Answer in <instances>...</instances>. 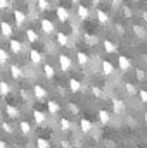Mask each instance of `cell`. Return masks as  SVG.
Segmentation results:
<instances>
[{"mask_svg": "<svg viewBox=\"0 0 147 148\" xmlns=\"http://www.w3.org/2000/svg\"><path fill=\"white\" fill-rule=\"evenodd\" d=\"M40 29H42L45 35H54V33H55V24H54V21L43 17V19H40Z\"/></svg>", "mask_w": 147, "mask_h": 148, "instance_id": "obj_1", "label": "cell"}, {"mask_svg": "<svg viewBox=\"0 0 147 148\" xmlns=\"http://www.w3.org/2000/svg\"><path fill=\"white\" fill-rule=\"evenodd\" d=\"M59 66H61L62 73H68L73 67V59L69 55H59Z\"/></svg>", "mask_w": 147, "mask_h": 148, "instance_id": "obj_2", "label": "cell"}, {"mask_svg": "<svg viewBox=\"0 0 147 148\" xmlns=\"http://www.w3.org/2000/svg\"><path fill=\"white\" fill-rule=\"evenodd\" d=\"M9 47H10V52H12L14 55H19V53H23V50H24V47H26V45H23L19 40L12 38V40L9 41Z\"/></svg>", "mask_w": 147, "mask_h": 148, "instance_id": "obj_3", "label": "cell"}, {"mask_svg": "<svg viewBox=\"0 0 147 148\" xmlns=\"http://www.w3.org/2000/svg\"><path fill=\"white\" fill-rule=\"evenodd\" d=\"M55 16H57V19H59L61 23H68V21H69V10H68L64 5H59V7L55 9Z\"/></svg>", "mask_w": 147, "mask_h": 148, "instance_id": "obj_4", "label": "cell"}, {"mask_svg": "<svg viewBox=\"0 0 147 148\" xmlns=\"http://www.w3.org/2000/svg\"><path fill=\"white\" fill-rule=\"evenodd\" d=\"M118 66H119V69H121L123 73H126V71L132 69V62H130V59H128L126 55H119V57H118Z\"/></svg>", "mask_w": 147, "mask_h": 148, "instance_id": "obj_5", "label": "cell"}, {"mask_svg": "<svg viewBox=\"0 0 147 148\" xmlns=\"http://www.w3.org/2000/svg\"><path fill=\"white\" fill-rule=\"evenodd\" d=\"M76 16H78L80 21H87V19H90V9L85 7V5H78V9H76Z\"/></svg>", "mask_w": 147, "mask_h": 148, "instance_id": "obj_6", "label": "cell"}, {"mask_svg": "<svg viewBox=\"0 0 147 148\" xmlns=\"http://www.w3.org/2000/svg\"><path fill=\"white\" fill-rule=\"evenodd\" d=\"M33 97L37 100H45L47 98V90L42 86V84H35L33 86Z\"/></svg>", "mask_w": 147, "mask_h": 148, "instance_id": "obj_7", "label": "cell"}, {"mask_svg": "<svg viewBox=\"0 0 147 148\" xmlns=\"http://www.w3.org/2000/svg\"><path fill=\"white\" fill-rule=\"evenodd\" d=\"M0 31H2V36L3 38H10L14 29H12V24H10V23L2 21V23H0Z\"/></svg>", "mask_w": 147, "mask_h": 148, "instance_id": "obj_8", "label": "cell"}, {"mask_svg": "<svg viewBox=\"0 0 147 148\" xmlns=\"http://www.w3.org/2000/svg\"><path fill=\"white\" fill-rule=\"evenodd\" d=\"M125 102L123 100H119V98H114L112 100V112L114 114H118V115H121V114H125Z\"/></svg>", "mask_w": 147, "mask_h": 148, "instance_id": "obj_9", "label": "cell"}, {"mask_svg": "<svg viewBox=\"0 0 147 148\" xmlns=\"http://www.w3.org/2000/svg\"><path fill=\"white\" fill-rule=\"evenodd\" d=\"M30 60H31V64H35V66L42 64V62H43V53H40L35 48H31V50H30Z\"/></svg>", "mask_w": 147, "mask_h": 148, "instance_id": "obj_10", "label": "cell"}, {"mask_svg": "<svg viewBox=\"0 0 147 148\" xmlns=\"http://www.w3.org/2000/svg\"><path fill=\"white\" fill-rule=\"evenodd\" d=\"M95 17H97V21L101 23V24H107L109 23V14L106 12V10H102V9H97L95 10Z\"/></svg>", "mask_w": 147, "mask_h": 148, "instance_id": "obj_11", "label": "cell"}, {"mask_svg": "<svg viewBox=\"0 0 147 148\" xmlns=\"http://www.w3.org/2000/svg\"><path fill=\"white\" fill-rule=\"evenodd\" d=\"M9 69H10V74H12V77H14V79H21V77L24 76V71H23L17 64H10V67H9Z\"/></svg>", "mask_w": 147, "mask_h": 148, "instance_id": "obj_12", "label": "cell"}, {"mask_svg": "<svg viewBox=\"0 0 147 148\" xmlns=\"http://www.w3.org/2000/svg\"><path fill=\"white\" fill-rule=\"evenodd\" d=\"M12 16H14V19H16V24H17V26H23V24H24L26 14H24L23 10H17V9H16V10L12 12Z\"/></svg>", "mask_w": 147, "mask_h": 148, "instance_id": "obj_13", "label": "cell"}, {"mask_svg": "<svg viewBox=\"0 0 147 148\" xmlns=\"http://www.w3.org/2000/svg\"><path fill=\"white\" fill-rule=\"evenodd\" d=\"M57 43L59 47H69V36L64 31H57Z\"/></svg>", "mask_w": 147, "mask_h": 148, "instance_id": "obj_14", "label": "cell"}, {"mask_svg": "<svg viewBox=\"0 0 147 148\" xmlns=\"http://www.w3.org/2000/svg\"><path fill=\"white\" fill-rule=\"evenodd\" d=\"M33 119H35V122H37L38 126H42V124H45V121H47V114L42 110H35L33 112Z\"/></svg>", "mask_w": 147, "mask_h": 148, "instance_id": "obj_15", "label": "cell"}, {"mask_svg": "<svg viewBox=\"0 0 147 148\" xmlns=\"http://www.w3.org/2000/svg\"><path fill=\"white\" fill-rule=\"evenodd\" d=\"M47 110H49V114L55 115V114H59L61 107H59V103H57L55 100H49V102H47Z\"/></svg>", "mask_w": 147, "mask_h": 148, "instance_id": "obj_16", "label": "cell"}, {"mask_svg": "<svg viewBox=\"0 0 147 148\" xmlns=\"http://www.w3.org/2000/svg\"><path fill=\"white\" fill-rule=\"evenodd\" d=\"M69 90H71V91H74V93L81 91V90H83V84H81V81H78L76 77H71V79H69Z\"/></svg>", "mask_w": 147, "mask_h": 148, "instance_id": "obj_17", "label": "cell"}, {"mask_svg": "<svg viewBox=\"0 0 147 148\" xmlns=\"http://www.w3.org/2000/svg\"><path fill=\"white\" fill-rule=\"evenodd\" d=\"M76 60H78V64H80L81 67H85V66L90 62V57H88L85 52H78V53H76Z\"/></svg>", "mask_w": 147, "mask_h": 148, "instance_id": "obj_18", "label": "cell"}, {"mask_svg": "<svg viewBox=\"0 0 147 148\" xmlns=\"http://www.w3.org/2000/svg\"><path fill=\"white\" fill-rule=\"evenodd\" d=\"M80 129H81V133H90L94 129V124L88 119H81L80 121Z\"/></svg>", "mask_w": 147, "mask_h": 148, "instance_id": "obj_19", "label": "cell"}, {"mask_svg": "<svg viewBox=\"0 0 147 148\" xmlns=\"http://www.w3.org/2000/svg\"><path fill=\"white\" fill-rule=\"evenodd\" d=\"M99 121L102 126H107L111 122V114L107 110H99Z\"/></svg>", "mask_w": 147, "mask_h": 148, "instance_id": "obj_20", "label": "cell"}, {"mask_svg": "<svg viewBox=\"0 0 147 148\" xmlns=\"http://www.w3.org/2000/svg\"><path fill=\"white\" fill-rule=\"evenodd\" d=\"M102 73L106 76H112L114 74V66L111 64L109 60H102Z\"/></svg>", "mask_w": 147, "mask_h": 148, "instance_id": "obj_21", "label": "cell"}, {"mask_svg": "<svg viewBox=\"0 0 147 148\" xmlns=\"http://www.w3.org/2000/svg\"><path fill=\"white\" fill-rule=\"evenodd\" d=\"M43 74H45L47 79H52V77L55 76V69H54V66H50V64H43Z\"/></svg>", "mask_w": 147, "mask_h": 148, "instance_id": "obj_22", "label": "cell"}, {"mask_svg": "<svg viewBox=\"0 0 147 148\" xmlns=\"http://www.w3.org/2000/svg\"><path fill=\"white\" fill-rule=\"evenodd\" d=\"M26 38H28L30 43H37L38 40H40V35H38L35 29H26Z\"/></svg>", "mask_w": 147, "mask_h": 148, "instance_id": "obj_23", "label": "cell"}, {"mask_svg": "<svg viewBox=\"0 0 147 148\" xmlns=\"http://www.w3.org/2000/svg\"><path fill=\"white\" fill-rule=\"evenodd\" d=\"M5 112H7V117H10V119L19 117V110H17L16 107H12V105H7V107H5Z\"/></svg>", "mask_w": 147, "mask_h": 148, "instance_id": "obj_24", "label": "cell"}, {"mask_svg": "<svg viewBox=\"0 0 147 148\" xmlns=\"http://www.w3.org/2000/svg\"><path fill=\"white\" fill-rule=\"evenodd\" d=\"M71 126H73L71 121H68L66 117H62V119L59 121V127H61L62 131H71Z\"/></svg>", "mask_w": 147, "mask_h": 148, "instance_id": "obj_25", "label": "cell"}, {"mask_svg": "<svg viewBox=\"0 0 147 148\" xmlns=\"http://www.w3.org/2000/svg\"><path fill=\"white\" fill-rule=\"evenodd\" d=\"M10 93V86L5 81H0V97H7Z\"/></svg>", "mask_w": 147, "mask_h": 148, "instance_id": "obj_26", "label": "cell"}, {"mask_svg": "<svg viewBox=\"0 0 147 148\" xmlns=\"http://www.w3.org/2000/svg\"><path fill=\"white\" fill-rule=\"evenodd\" d=\"M102 45H104V50H106L107 53H112V52H116V48H118V47H116L112 41H109V40H104V41H102Z\"/></svg>", "mask_w": 147, "mask_h": 148, "instance_id": "obj_27", "label": "cell"}, {"mask_svg": "<svg viewBox=\"0 0 147 148\" xmlns=\"http://www.w3.org/2000/svg\"><path fill=\"white\" fill-rule=\"evenodd\" d=\"M37 7H38L40 12L49 10V9H50V2H49V0H37Z\"/></svg>", "mask_w": 147, "mask_h": 148, "instance_id": "obj_28", "label": "cell"}, {"mask_svg": "<svg viewBox=\"0 0 147 148\" xmlns=\"http://www.w3.org/2000/svg\"><path fill=\"white\" fill-rule=\"evenodd\" d=\"M19 129H21L23 134H30V133H31V126H30V122H26V121H21V122H19Z\"/></svg>", "mask_w": 147, "mask_h": 148, "instance_id": "obj_29", "label": "cell"}, {"mask_svg": "<svg viewBox=\"0 0 147 148\" xmlns=\"http://www.w3.org/2000/svg\"><path fill=\"white\" fill-rule=\"evenodd\" d=\"M9 59H10V53L5 48H0V64H7Z\"/></svg>", "mask_w": 147, "mask_h": 148, "instance_id": "obj_30", "label": "cell"}, {"mask_svg": "<svg viewBox=\"0 0 147 148\" xmlns=\"http://www.w3.org/2000/svg\"><path fill=\"white\" fill-rule=\"evenodd\" d=\"M125 90L128 91V95H137V86L133 83H125Z\"/></svg>", "mask_w": 147, "mask_h": 148, "instance_id": "obj_31", "label": "cell"}, {"mask_svg": "<svg viewBox=\"0 0 147 148\" xmlns=\"http://www.w3.org/2000/svg\"><path fill=\"white\" fill-rule=\"evenodd\" d=\"M90 91H92V95H94V97H97V98H102V97H104V93H102V90H101L99 86H92V88H90Z\"/></svg>", "mask_w": 147, "mask_h": 148, "instance_id": "obj_32", "label": "cell"}, {"mask_svg": "<svg viewBox=\"0 0 147 148\" xmlns=\"http://www.w3.org/2000/svg\"><path fill=\"white\" fill-rule=\"evenodd\" d=\"M37 147L49 148V147H50V143H49V140H45V138H38V140H37Z\"/></svg>", "mask_w": 147, "mask_h": 148, "instance_id": "obj_33", "label": "cell"}, {"mask_svg": "<svg viewBox=\"0 0 147 148\" xmlns=\"http://www.w3.org/2000/svg\"><path fill=\"white\" fill-rule=\"evenodd\" d=\"M133 33H135L137 36H146V29H144L142 26H133Z\"/></svg>", "mask_w": 147, "mask_h": 148, "instance_id": "obj_34", "label": "cell"}, {"mask_svg": "<svg viewBox=\"0 0 147 148\" xmlns=\"http://www.w3.org/2000/svg\"><path fill=\"white\" fill-rule=\"evenodd\" d=\"M2 129H3L5 133H9V134H12V133H14V126H10L9 122H2Z\"/></svg>", "mask_w": 147, "mask_h": 148, "instance_id": "obj_35", "label": "cell"}, {"mask_svg": "<svg viewBox=\"0 0 147 148\" xmlns=\"http://www.w3.org/2000/svg\"><path fill=\"white\" fill-rule=\"evenodd\" d=\"M139 98L142 103H147V90H140L139 91Z\"/></svg>", "mask_w": 147, "mask_h": 148, "instance_id": "obj_36", "label": "cell"}, {"mask_svg": "<svg viewBox=\"0 0 147 148\" xmlns=\"http://www.w3.org/2000/svg\"><path fill=\"white\" fill-rule=\"evenodd\" d=\"M85 41H87V45H90V47H92V45L97 41V38L92 36V35H85Z\"/></svg>", "mask_w": 147, "mask_h": 148, "instance_id": "obj_37", "label": "cell"}, {"mask_svg": "<svg viewBox=\"0 0 147 148\" xmlns=\"http://www.w3.org/2000/svg\"><path fill=\"white\" fill-rule=\"evenodd\" d=\"M7 7H12V0H0V9H7Z\"/></svg>", "mask_w": 147, "mask_h": 148, "instance_id": "obj_38", "label": "cell"}, {"mask_svg": "<svg viewBox=\"0 0 147 148\" xmlns=\"http://www.w3.org/2000/svg\"><path fill=\"white\" fill-rule=\"evenodd\" d=\"M68 109L73 112V114H78V112H80V109H78V107H76L74 103H69V105H68Z\"/></svg>", "mask_w": 147, "mask_h": 148, "instance_id": "obj_39", "label": "cell"}, {"mask_svg": "<svg viewBox=\"0 0 147 148\" xmlns=\"http://www.w3.org/2000/svg\"><path fill=\"white\" fill-rule=\"evenodd\" d=\"M137 77H139V79H144V71H140V69H137Z\"/></svg>", "mask_w": 147, "mask_h": 148, "instance_id": "obj_40", "label": "cell"}, {"mask_svg": "<svg viewBox=\"0 0 147 148\" xmlns=\"http://www.w3.org/2000/svg\"><path fill=\"white\" fill-rule=\"evenodd\" d=\"M116 31H118V33H123V31H125V28H121L119 24H116Z\"/></svg>", "mask_w": 147, "mask_h": 148, "instance_id": "obj_41", "label": "cell"}, {"mask_svg": "<svg viewBox=\"0 0 147 148\" xmlns=\"http://www.w3.org/2000/svg\"><path fill=\"white\" fill-rule=\"evenodd\" d=\"M92 5H94V7H99V5H101V0H92Z\"/></svg>", "mask_w": 147, "mask_h": 148, "instance_id": "obj_42", "label": "cell"}, {"mask_svg": "<svg viewBox=\"0 0 147 148\" xmlns=\"http://www.w3.org/2000/svg\"><path fill=\"white\" fill-rule=\"evenodd\" d=\"M61 141H62V143H61L62 147H69V141H66V140H61Z\"/></svg>", "mask_w": 147, "mask_h": 148, "instance_id": "obj_43", "label": "cell"}, {"mask_svg": "<svg viewBox=\"0 0 147 148\" xmlns=\"http://www.w3.org/2000/svg\"><path fill=\"white\" fill-rule=\"evenodd\" d=\"M7 147V143H5V141H2V140H0V148H5Z\"/></svg>", "mask_w": 147, "mask_h": 148, "instance_id": "obj_44", "label": "cell"}, {"mask_svg": "<svg viewBox=\"0 0 147 148\" xmlns=\"http://www.w3.org/2000/svg\"><path fill=\"white\" fill-rule=\"evenodd\" d=\"M142 17H144V21H147V12H142Z\"/></svg>", "mask_w": 147, "mask_h": 148, "instance_id": "obj_45", "label": "cell"}, {"mask_svg": "<svg viewBox=\"0 0 147 148\" xmlns=\"http://www.w3.org/2000/svg\"><path fill=\"white\" fill-rule=\"evenodd\" d=\"M119 2H123V0H112V3H114V5H118Z\"/></svg>", "mask_w": 147, "mask_h": 148, "instance_id": "obj_46", "label": "cell"}, {"mask_svg": "<svg viewBox=\"0 0 147 148\" xmlns=\"http://www.w3.org/2000/svg\"><path fill=\"white\" fill-rule=\"evenodd\" d=\"M71 2H73V3H80V0H71Z\"/></svg>", "mask_w": 147, "mask_h": 148, "instance_id": "obj_47", "label": "cell"}, {"mask_svg": "<svg viewBox=\"0 0 147 148\" xmlns=\"http://www.w3.org/2000/svg\"><path fill=\"white\" fill-rule=\"evenodd\" d=\"M146 124H147V112H146Z\"/></svg>", "mask_w": 147, "mask_h": 148, "instance_id": "obj_48", "label": "cell"}]
</instances>
